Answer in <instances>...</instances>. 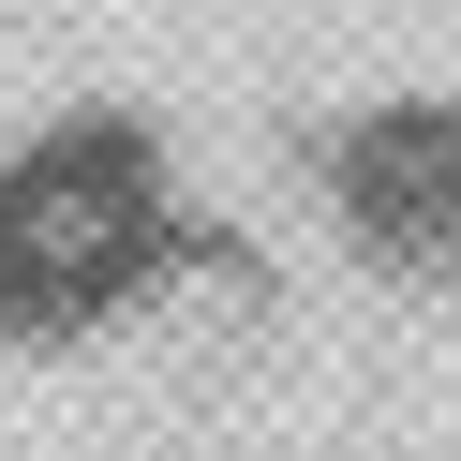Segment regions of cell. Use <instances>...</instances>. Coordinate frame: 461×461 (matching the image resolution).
<instances>
[{
	"label": "cell",
	"mask_w": 461,
	"mask_h": 461,
	"mask_svg": "<svg viewBox=\"0 0 461 461\" xmlns=\"http://www.w3.org/2000/svg\"><path fill=\"white\" fill-rule=\"evenodd\" d=\"M283 194L402 312H461V90H357L283 134Z\"/></svg>",
	"instance_id": "2"
},
{
	"label": "cell",
	"mask_w": 461,
	"mask_h": 461,
	"mask_svg": "<svg viewBox=\"0 0 461 461\" xmlns=\"http://www.w3.org/2000/svg\"><path fill=\"white\" fill-rule=\"evenodd\" d=\"M253 283L239 223L194 194L149 104H45L0 134V342L15 357H120L179 342Z\"/></svg>",
	"instance_id": "1"
}]
</instances>
